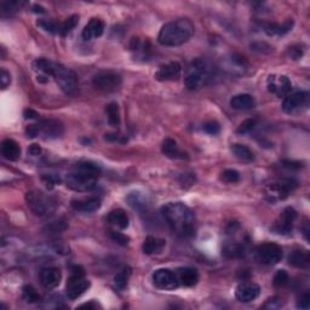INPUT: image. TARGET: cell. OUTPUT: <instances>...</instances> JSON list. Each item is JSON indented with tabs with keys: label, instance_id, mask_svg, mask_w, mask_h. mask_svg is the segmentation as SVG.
Listing matches in <instances>:
<instances>
[{
	"label": "cell",
	"instance_id": "3957f363",
	"mask_svg": "<svg viewBox=\"0 0 310 310\" xmlns=\"http://www.w3.org/2000/svg\"><path fill=\"white\" fill-rule=\"evenodd\" d=\"M100 173V165L92 161H80L72 172L67 175L66 183L75 191H91L96 188Z\"/></svg>",
	"mask_w": 310,
	"mask_h": 310
},
{
	"label": "cell",
	"instance_id": "8fae6325",
	"mask_svg": "<svg viewBox=\"0 0 310 310\" xmlns=\"http://www.w3.org/2000/svg\"><path fill=\"white\" fill-rule=\"evenodd\" d=\"M309 106V93L306 91H297L286 96L282 103V109L285 113L293 114L298 113L303 109H306Z\"/></svg>",
	"mask_w": 310,
	"mask_h": 310
},
{
	"label": "cell",
	"instance_id": "277c9868",
	"mask_svg": "<svg viewBox=\"0 0 310 310\" xmlns=\"http://www.w3.org/2000/svg\"><path fill=\"white\" fill-rule=\"evenodd\" d=\"M194 34V25L188 18H178L165 25L158 35V42L163 46L183 45Z\"/></svg>",
	"mask_w": 310,
	"mask_h": 310
},
{
	"label": "cell",
	"instance_id": "5bb4252c",
	"mask_svg": "<svg viewBox=\"0 0 310 310\" xmlns=\"http://www.w3.org/2000/svg\"><path fill=\"white\" fill-rule=\"evenodd\" d=\"M222 69L228 72L231 75H244L246 70L248 69V62L245 57H242L238 53H231L222 60Z\"/></svg>",
	"mask_w": 310,
	"mask_h": 310
},
{
	"label": "cell",
	"instance_id": "603a6c76",
	"mask_svg": "<svg viewBox=\"0 0 310 310\" xmlns=\"http://www.w3.org/2000/svg\"><path fill=\"white\" fill-rule=\"evenodd\" d=\"M2 154L5 159L15 161L20 159L21 155V148H20L18 143L13 140H4L2 143Z\"/></svg>",
	"mask_w": 310,
	"mask_h": 310
},
{
	"label": "cell",
	"instance_id": "ee69618b",
	"mask_svg": "<svg viewBox=\"0 0 310 310\" xmlns=\"http://www.w3.org/2000/svg\"><path fill=\"white\" fill-rule=\"evenodd\" d=\"M52 248L57 252V254H61V255L69 254L68 245L65 244V242H63V241H53Z\"/></svg>",
	"mask_w": 310,
	"mask_h": 310
},
{
	"label": "cell",
	"instance_id": "60d3db41",
	"mask_svg": "<svg viewBox=\"0 0 310 310\" xmlns=\"http://www.w3.org/2000/svg\"><path fill=\"white\" fill-rule=\"evenodd\" d=\"M38 26L42 27L44 30L49 33H53V34H60L61 32V25H57L55 22L51 21H38Z\"/></svg>",
	"mask_w": 310,
	"mask_h": 310
},
{
	"label": "cell",
	"instance_id": "e575fe53",
	"mask_svg": "<svg viewBox=\"0 0 310 310\" xmlns=\"http://www.w3.org/2000/svg\"><path fill=\"white\" fill-rule=\"evenodd\" d=\"M68 228V225L65 221L59 220V221H53L51 223H49L46 225L45 228L43 229L44 232H46V234H61V232H63L66 230V229Z\"/></svg>",
	"mask_w": 310,
	"mask_h": 310
},
{
	"label": "cell",
	"instance_id": "cb8c5ba5",
	"mask_svg": "<svg viewBox=\"0 0 310 310\" xmlns=\"http://www.w3.org/2000/svg\"><path fill=\"white\" fill-rule=\"evenodd\" d=\"M230 107L238 110H248L256 107V101L248 93H240L230 100Z\"/></svg>",
	"mask_w": 310,
	"mask_h": 310
},
{
	"label": "cell",
	"instance_id": "7a4b0ae2",
	"mask_svg": "<svg viewBox=\"0 0 310 310\" xmlns=\"http://www.w3.org/2000/svg\"><path fill=\"white\" fill-rule=\"evenodd\" d=\"M33 68L46 75L52 76L59 84L60 89L67 95H74L78 90V78L75 73L61 63L48 59H36L33 62Z\"/></svg>",
	"mask_w": 310,
	"mask_h": 310
},
{
	"label": "cell",
	"instance_id": "7402d4cb",
	"mask_svg": "<svg viewBox=\"0 0 310 310\" xmlns=\"http://www.w3.org/2000/svg\"><path fill=\"white\" fill-rule=\"evenodd\" d=\"M176 274L178 281H180V285L184 286V287H191V286L197 285L199 281V273L194 268L178 269Z\"/></svg>",
	"mask_w": 310,
	"mask_h": 310
},
{
	"label": "cell",
	"instance_id": "f1b7e54d",
	"mask_svg": "<svg viewBox=\"0 0 310 310\" xmlns=\"http://www.w3.org/2000/svg\"><path fill=\"white\" fill-rule=\"evenodd\" d=\"M166 245V241L164 239L154 238V237H148L143 242L142 250L146 255H154L159 254L163 251V248Z\"/></svg>",
	"mask_w": 310,
	"mask_h": 310
},
{
	"label": "cell",
	"instance_id": "7bdbcfd3",
	"mask_svg": "<svg viewBox=\"0 0 310 310\" xmlns=\"http://www.w3.org/2000/svg\"><path fill=\"white\" fill-rule=\"evenodd\" d=\"M110 238L113 239V241H115L117 244H119L121 246H126L130 241V239L127 238L126 235H124L123 232H119V231H110Z\"/></svg>",
	"mask_w": 310,
	"mask_h": 310
},
{
	"label": "cell",
	"instance_id": "b9f144b4",
	"mask_svg": "<svg viewBox=\"0 0 310 310\" xmlns=\"http://www.w3.org/2000/svg\"><path fill=\"white\" fill-rule=\"evenodd\" d=\"M204 131L208 134H212V136H215V134H218L221 131V126L220 124L216 123V121H208L204 125Z\"/></svg>",
	"mask_w": 310,
	"mask_h": 310
},
{
	"label": "cell",
	"instance_id": "bcb514c9",
	"mask_svg": "<svg viewBox=\"0 0 310 310\" xmlns=\"http://www.w3.org/2000/svg\"><path fill=\"white\" fill-rule=\"evenodd\" d=\"M302 55H303V49L301 48V45H293L288 49V56L291 57L292 60L301 59Z\"/></svg>",
	"mask_w": 310,
	"mask_h": 310
},
{
	"label": "cell",
	"instance_id": "d4e9b609",
	"mask_svg": "<svg viewBox=\"0 0 310 310\" xmlns=\"http://www.w3.org/2000/svg\"><path fill=\"white\" fill-rule=\"evenodd\" d=\"M288 263L292 267L308 269L310 265V256L308 251H293L288 256Z\"/></svg>",
	"mask_w": 310,
	"mask_h": 310
},
{
	"label": "cell",
	"instance_id": "4316f807",
	"mask_svg": "<svg viewBox=\"0 0 310 310\" xmlns=\"http://www.w3.org/2000/svg\"><path fill=\"white\" fill-rule=\"evenodd\" d=\"M107 221L109 222L110 224L115 225V227L120 228V229H126L129 227V216L126 215V212L121 208H117V210H113L112 212H109L108 215Z\"/></svg>",
	"mask_w": 310,
	"mask_h": 310
},
{
	"label": "cell",
	"instance_id": "ffe728a7",
	"mask_svg": "<svg viewBox=\"0 0 310 310\" xmlns=\"http://www.w3.org/2000/svg\"><path fill=\"white\" fill-rule=\"evenodd\" d=\"M104 32V22L101 18H91L90 22L83 29V38L92 40L100 38Z\"/></svg>",
	"mask_w": 310,
	"mask_h": 310
},
{
	"label": "cell",
	"instance_id": "52a82bcc",
	"mask_svg": "<svg viewBox=\"0 0 310 310\" xmlns=\"http://www.w3.org/2000/svg\"><path fill=\"white\" fill-rule=\"evenodd\" d=\"M90 287V281L85 278V273H84L83 268L80 267H73L72 275L67 281L66 286V293L67 297L69 299H76L80 296L84 295Z\"/></svg>",
	"mask_w": 310,
	"mask_h": 310
},
{
	"label": "cell",
	"instance_id": "8992f818",
	"mask_svg": "<svg viewBox=\"0 0 310 310\" xmlns=\"http://www.w3.org/2000/svg\"><path fill=\"white\" fill-rule=\"evenodd\" d=\"M26 201L33 214L40 217L51 215L56 208V203L52 198L40 190H30L26 194Z\"/></svg>",
	"mask_w": 310,
	"mask_h": 310
},
{
	"label": "cell",
	"instance_id": "44dd1931",
	"mask_svg": "<svg viewBox=\"0 0 310 310\" xmlns=\"http://www.w3.org/2000/svg\"><path fill=\"white\" fill-rule=\"evenodd\" d=\"M70 205H72V207L75 211L90 214V212H95L101 207V199L92 197L87 199H82V200H73Z\"/></svg>",
	"mask_w": 310,
	"mask_h": 310
},
{
	"label": "cell",
	"instance_id": "4fadbf2b",
	"mask_svg": "<svg viewBox=\"0 0 310 310\" xmlns=\"http://www.w3.org/2000/svg\"><path fill=\"white\" fill-rule=\"evenodd\" d=\"M267 86L269 92L274 93L278 97H286L289 95L292 90V83L286 75L280 74H273L267 79Z\"/></svg>",
	"mask_w": 310,
	"mask_h": 310
},
{
	"label": "cell",
	"instance_id": "e0dca14e",
	"mask_svg": "<svg viewBox=\"0 0 310 310\" xmlns=\"http://www.w3.org/2000/svg\"><path fill=\"white\" fill-rule=\"evenodd\" d=\"M261 293V287L258 285L252 284V282H242L237 287L235 291V297L239 302L248 303L255 301Z\"/></svg>",
	"mask_w": 310,
	"mask_h": 310
},
{
	"label": "cell",
	"instance_id": "4dcf8cb0",
	"mask_svg": "<svg viewBox=\"0 0 310 310\" xmlns=\"http://www.w3.org/2000/svg\"><path fill=\"white\" fill-rule=\"evenodd\" d=\"M231 151L239 160L247 161V163H250V161L255 159L254 151H252L248 147L244 146V144H232Z\"/></svg>",
	"mask_w": 310,
	"mask_h": 310
},
{
	"label": "cell",
	"instance_id": "ba28073f",
	"mask_svg": "<svg viewBox=\"0 0 310 310\" xmlns=\"http://www.w3.org/2000/svg\"><path fill=\"white\" fill-rule=\"evenodd\" d=\"M296 188H297V182L293 178H282L269 184L265 188V193H267L268 200L270 203H275L279 200H285Z\"/></svg>",
	"mask_w": 310,
	"mask_h": 310
},
{
	"label": "cell",
	"instance_id": "9a60e30c",
	"mask_svg": "<svg viewBox=\"0 0 310 310\" xmlns=\"http://www.w3.org/2000/svg\"><path fill=\"white\" fill-rule=\"evenodd\" d=\"M38 127L39 134H43L46 138H59L63 134L62 123L55 119H46L35 124Z\"/></svg>",
	"mask_w": 310,
	"mask_h": 310
},
{
	"label": "cell",
	"instance_id": "1f68e13d",
	"mask_svg": "<svg viewBox=\"0 0 310 310\" xmlns=\"http://www.w3.org/2000/svg\"><path fill=\"white\" fill-rule=\"evenodd\" d=\"M223 255L228 258H242L245 256L244 245L238 242H230L223 247Z\"/></svg>",
	"mask_w": 310,
	"mask_h": 310
},
{
	"label": "cell",
	"instance_id": "816d5d0a",
	"mask_svg": "<svg viewBox=\"0 0 310 310\" xmlns=\"http://www.w3.org/2000/svg\"><path fill=\"white\" fill-rule=\"evenodd\" d=\"M279 297H273V298H269L268 302L265 303L264 305H263V308H270V309H275V308H279V306H281L280 304H275V302L278 301Z\"/></svg>",
	"mask_w": 310,
	"mask_h": 310
},
{
	"label": "cell",
	"instance_id": "db71d44e",
	"mask_svg": "<svg viewBox=\"0 0 310 310\" xmlns=\"http://www.w3.org/2000/svg\"><path fill=\"white\" fill-rule=\"evenodd\" d=\"M40 151H42V149H40V147L38 146V144H32V146L29 147V149H28V154H30V155H39L40 154Z\"/></svg>",
	"mask_w": 310,
	"mask_h": 310
},
{
	"label": "cell",
	"instance_id": "f546056e",
	"mask_svg": "<svg viewBox=\"0 0 310 310\" xmlns=\"http://www.w3.org/2000/svg\"><path fill=\"white\" fill-rule=\"evenodd\" d=\"M126 200L133 210L142 211L148 206L147 197L143 193H140V191H132V193H130L127 195Z\"/></svg>",
	"mask_w": 310,
	"mask_h": 310
},
{
	"label": "cell",
	"instance_id": "7dc6e473",
	"mask_svg": "<svg viewBox=\"0 0 310 310\" xmlns=\"http://www.w3.org/2000/svg\"><path fill=\"white\" fill-rule=\"evenodd\" d=\"M0 83H2L3 90H5L6 87L10 85V83H11V76H10V73L6 72L4 68L2 69V74H0Z\"/></svg>",
	"mask_w": 310,
	"mask_h": 310
},
{
	"label": "cell",
	"instance_id": "8d00e7d4",
	"mask_svg": "<svg viewBox=\"0 0 310 310\" xmlns=\"http://www.w3.org/2000/svg\"><path fill=\"white\" fill-rule=\"evenodd\" d=\"M22 296L23 298H25V301L28 303H38L40 301V296L38 295V292L29 285H27L23 287Z\"/></svg>",
	"mask_w": 310,
	"mask_h": 310
},
{
	"label": "cell",
	"instance_id": "ac0fdd59",
	"mask_svg": "<svg viewBox=\"0 0 310 310\" xmlns=\"http://www.w3.org/2000/svg\"><path fill=\"white\" fill-rule=\"evenodd\" d=\"M296 220H297V212H296L295 208H285L280 217V221L275 224L274 229L279 234H288L292 230L293 223H295Z\"/></svg>",
	"mask_w": 310,
	"mask_h": 310
},
{
	"label": "cell",
	"instance_id": "c3c4849f",
	"mask_svg": "<svg viewBox=\"0 0 310 310\" xmlns=\"http://www.w3.org/2000/svg\"><path fill=\"white\" fill-rule=\"evenodd\" d=\"M18 6H21V3L18 2H6L2 4V10L3 12H10L17 10Z\"/></svg>",
	"mask_w": 310,
	"mask_h": 310
},
{
	"label": "cell",
	"instance_id": "f35d334b",
	"mask_svg": "<svg viewBox=\"0 0 310 310\" xmlns=\"http://www.w3.org/2000/svg\"><path fill=\"white\" fill-rule=\"evenodd\" d=\"M256 126H257V120H256V119H247V120L242 121V123L240 124V126L238 127L237 132L239 134H246V133L251 132V131L254 130Z\"/></svg>",
	"mask_w": 310,
	"mask_h": 310
},
{
	"label": "cell",
	"instance_id": "74e56055",
	"mask_svg": "<svg viewBox=\"0 0 310 310\" xmlns=\"http://www.w3.org/2000/svg\"><path fill=\"white\" fill-rule=\"evenodd\" d=\"M222 181H224L225 183H238L240 181V173L237 170H225L224 172H222Z\"/></svg>",
	"mask_w": 310,
	"mask_h": 310
},
{
	"label": "cell",
	"instance_id": "484cf974",
	"mask_svg": "<svg viewBox=\"0 0 310 310\" xmlns=\"http://www.w3.org/2000/svg\"><path fill=\"white\" fill-rule=\"evenodd\" d=\"M161 150H163V153L166 155L167 158H170V159H187L188 158L187 154H184L183 151L178 149L176 141L171 140V138H167V140L164 141Z\"/></svg>",
	"mask_w": 310,
	"mask_h": 310
},
{
	"label": "cell",
	"instance_id": "d590c367",
	"mask_svg": "<svg viewBox=\"0 0 310 310\" xmlns=\"http://www.w3.org/2000/svg\"><path fill=\"white\" fill-rule=\"evenodd\" d=\"M78 23H79V17H78L76 15H74V16H70L69 18H67L65 22L62 23V25H61V32H60V34L61 35H67V34H69L70 32H72V30L75 28L76 27V25Z\"/></svg>",
	"mask_w": 310,
	"mask_h": 310
},
{
	"label": "cell",
	"instance_id": "5b68a950",
	"mask_svg": "<svg viewBox=\"0 0 310 310\" xmlns=\"http://www.w3.org/2000/svg\"><path fill=\"white\" fill-rule=\"evenodd\" d=\"M214 69L203 60H195L191 63L188 75L185 78V86L189 90H198L207 85L214 78Z\"/></svg>",
	"mask_w": 310,
	"mask_h": 310
},
{
	"label": "cell",
	"instance_id": "30bf717a",
	"mask_svg": "<svg viewBox=\"0 0 310 310\" xmlns=\"http://www.w3.org/2000/svg\"><path fill=\"white\" fill-rule=\"evenodd\" d=\"M121 76L115 72H101L92 78V85L102 92H113L121 85Z\"/></svg>",
	"mask_w": 310,
	"mask_h": 310
},
{
	"label": "cell",
	"instance_id": "7c38bea8",
	"mask_svg": "<svg viewBox=\"0 0 310 310\" xmlns=\"http://www.w3.org/2000/svg\"><path fill=\"white\" fill-rule=\"evenodd\" d=\"M153 284L157 288L172 291L180 286L177 274L170 269H158L153 274Z\"/></svg>",
	"mask_w": 310,
	"mask_h": 310
},
{
	"label": "cell",
	"instance_id": "f5cc1de1",
	"mask_svg": "<svg viewBox=\"0 0 310 310\" xmlns=\"http://www.w3.org/2000/svg\"><path fill=\"white\" fill-rule=\"evenodd\" d=\"M23 117H25V119H35V118H38V113L32 109H26L23 112Z\"/></svg>",
	"mask_w": 310,
	"mask_h": 310
},
{
	"label": "cell",
	"instance_id": "ab89813d",
	"mask_svg": "<svg viewBox=\"0 0 310 310\" xmlns=\"http://www.w3.org/2000/svg\"><path fill=\"white\" fill-rule=\"evenodd\" d=\"M288 274L286 270H278L276 274L274 275V279H273V284L276 287H281V286H285L288 282Z\"/></svg>",
	"mask_w": 310,
	"mask_h": 310
},
{
	"label": "cell",
	"instance_id": "f907efd6",
	"mask_svg": "<svg viewBox=\"0 0 310 310\" xmlns=\"http://www.w3.org/2000/svg\"><path fill=\"white\" fill-rule=\"evenodd\" d=\"M26 134H27V137H28V138L38 137L39 136L38 127H36V125H29L26 129Z\"/></svg>",
	"mask_w": 310,
	"mask_h": 310
},
{
	"label": "cell",
	"instance_id": "2e32d148",
	"mask_svg": "<svg viewBox=\"0 0 310 310\" xmlns=\"http://www.w3.org/2000/svg\"><path fill=\"white\" fill-rule=\"evenodd\" d=\"M182 73V67L178 62H170L161 66L155 73V79L159 82H173L178 80Z\"/></svg>",
	"mask_w": 310,
	"mask_h": 310
},
{
	"label": "cell",
	"instance_id": "681fc988",
	"mask_svg": "<svg viewBox=\"0 0 310 310\" xmlns=\"http://www.w3.org/2000/svg\"><path fill=\"white\" fill-rule=\"evenodd\" d=\"M282 166L288 168V170H299V168H302V164L299 161L285 160L282 161Z\"/></svg>",
	"mask_w": 310,
	"mask_h": 310
},
{
	"label": "cell",
	"instance_id": "6da1fadb",
	"mask_svg": "<svg viewBox=\"0 0 310 310\" xmlns=\"http://www.w3.org/2000/svg\"><path fill=\"white\" fill-rule=\"evenodd\" d=\"M165 221L177 237L187 239L195 234V216L187 205L170 203L161 208Z\"/></svg>",
	"mask_w": 310,
	"mask_h": 310
},
{
	"label": "cell",
	"instance_id": "f6af8a7d",
	"mask_svg": "<svg viewBox=\"0 0 310 310\" xmlns=\"http://www.w3.org/2000/svg\"><path fill=\"white\" fill-rule=\"evenodd\" d=\"M310 306V295L308 292L303 293V295L299 297L298 302H297V308L301 309H308Z\"/></svg>",
	"mask_w": 310,
	"mask_h": 310
},
{
	"label": "cell",
	"instance_id": "d6a6232c",
	"mask_svg": "<svg viewBox=\"0 0 310 310\" xmlns=\"http://www.w3.org/2000/svg\"><path fill=\"white\" fill-rule=\"evenodd\" d=\"M131 273H132L131 272V268L124 267L114 276V286H115L118 289H120V291L125 289L127 287V284H129Z\"/></svg>",
	"mask_w": 310,
	"mask_h": 310
},
{
	"label": "cell",
	"instance_id": "9c48e42d",
	"mask_svg": "<svg viewBox=\"0 0 310 310\" xmlns=\"http://www.w3.org/2000/svg\"><path fill=\"white\" fill-rule=\"evenodd\" d=\"M282 248L278 244L273 242H265V244L259 245L256 250V257L258 262L265 265H274L281 262L282 259Z\"/></svg>",
	"mask_w": 310,
	"mask_h": 310
},
{
	"label": "cell",
	"instance_id": "836d02e7",
	"mask_svg": "<svg viewBox=\"0 0 310 310\" xmlns=\"http://www.w3.org/2000/svg\"><path fill=\"white\" fill-rule=\"evenodd\" d=\"M106 113L108 117V121L112 126H119L120 124V113H119V106L115 102L109 103L106 108Z\"/></svg>",
	"mask_w": 310,
	"mask_h": 310
},
{
	"label": "cell",
	"instance_id": "d6986e66",
	"mask_svg": "<svg viewBox=\"0 0 310 310\" xmlns=\"http://www.w3.org/2000/svg\"><path fill=\"white\" fill-rule=\"evenodd\" d=\"M60 269L57 268H45L40 272V282L46 289H52L57 287L61 282Z\"/></svg>",
	"mask_w": 310,
	"mask_h": 310
},
{
	"label": "cell",
	"instance_id": "83f0119b",
	"mask_svg": "<svg viewBox=\"0 0 310 310\" xmlns=\"http://www.w3.org/2000/svg\"><path fill=\"white\" fill-rule=\"evenodd\" d=\"M293 21H287L284 25H275V23H261L262 29L267 33L268 35H284L292 29Z\"/></svg>",
	"mask_w": 310,
	"mask_h": 310
}]
</instances>
